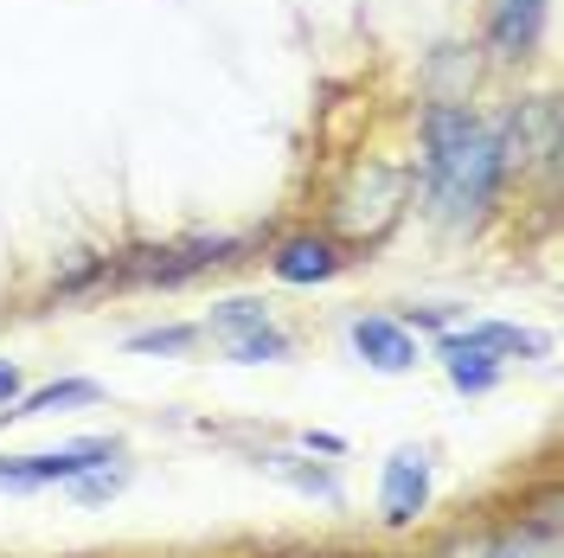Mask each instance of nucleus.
<instances>
[{"label":"nucleus","instance_id":"9","mask_svg":"<svg viewBox=\"0 0 564 558\" xmlns=\"http://www.w3.org/2000/svg\"><path fill=\"white\" fill-rule=\"evenodd\" d=\"M539 33H545V0H494V13H488L494 58H507V65L532 58Z\"/></svg>","mask_w":564,"mask_h":558},{"label":"nucleus","instance_id":"7","mask_svg":"<svg viewBox=\"0 0 564 558\" xmlns=\"http://www.w3.org/2000/svg\"><path fill=\"white\" fill-rule=\"evenodd\" d=\"M270 270H276V282L308 289V282L340 277V270H347V257H340L334 238H321V232H295V238H282V245L270 250Z\"/></svg>","mask_w":564,"mask_h":558},{"label":"nucleus","instance_id":"5","mask_svg":"<svg viewBox=\"0 0 564 558\" xmlns=\"http://www.w3.org/2000/svg\"><path fill=\"white\" fill-rule=\"evenodd\" d=\"M494 136H500L507 174L513 168H552V154H558V97H527L520 109H507V122Z\"/></svg>","mask_w":564,"mask_h":558},{"label":"nucleus","instance_id":"3","mask_svg":"<svg viewBox=\"0 0 564 558\" xmlns=\"http://www.w3.org/2000/svg\"><path fill=\"white\" fill-rule=\"evenodd\" d=\"M97 462H122V443L116 437H84V443H65V450H39V455H0V489L7 494H33L52 489V482H70Z\"/></svg>","mask_w":564,"mask_h":558},{"label":"nucleus","instance_id":"1","mask_svg":"<svg viewBox=\"0 0 564 558\" xmlns=\"http://www.w3.org/2000/svg\"><path fill=\"white\" fill-rule=\"evenodd\" d=\"M423 180H430V206L443 225H481L500 200V136L475 116L468 104H430L423 109Z\"/></svg>","mask_w":564,"mask_h":558},{"label":"nucleus","instance_id":"13","mask_svg":"<svg viewBox=\"0 0 564 558\" xmlns=\"http://www.w3.org/2000/svg\"><path fill=\"white\" fill-rule=\"evenodd\" d=\"M104 391L97 379H58V385H39L20 398V411H7V418H45V411H77V405H97Z\"/></svg>","mask_w":564,"mask_h":558},{"label":"nucleus","instance_id":"6","mask_svg":"<svg viewBox=\"0 0 564 558\" xmlns=\"http://www.w3.org/2000/svg\"><path fill=\"white\" fill-rule=\"evenodd\" d=\"M379 507H386V526H411L430 507V450L404 443V450L386 462V482H379Z\"/></svg>","mask_w":564,"mask_h":558},{"label":"nucleus","instance_id":"21","mask_svg":"<svg viewBox=\"0 0 564 558\" xmlns=\"http://www.w3.org/2000/svg\"><path fill=\"white\" fill-rule=\"evenodd\" d=\"M20 398V366L13 360H0V418H7V405Z\"/></svg>","mask_w":564,"mask_h":558},{"label":"nucleus","instance_id":"17","mask_svg":"<svg viewBox=\"0 0 564 558\" xmlns=\"http://www.w3.org/2000/svg\"><path fill=\"white\" fill-rule=\"evenodd\" d=\"M263 469H270V475H282V482H295L302 494H321V501H340V482H334L327 469H308L302 455H282V450H270V455H263Z\"/></svg>","mask_w":564,"mask_h":558},{"label":"nucleus","instance_id":"19","mask_svg":"<svg viewBox=\"0 0 564 558\" xmlns=\"http://www.w3.org/2000/svg\"><path fill=\"white\" fill-rule=\"evenodd\" d=\"M122 489H129V469H109V462L84 469V475H70V494H77L84 507H97V501H116Z\"/></svg>","mask_w":564,"mask_h":558},{"label":"nucleus","instance_id":"12","mask_svg":"<svg viewBox=\"0 0 564 558\" xmlns=\"http://www.w3.org/2000/svg\"><path fill=\"white\" fill-rule=\"evenodd\" d=\"M423 84H430L436 104H462L468 84H475V45H436V58H430V71H423Z\"/></svg>","mask_w":564,"mask_h":558},{"label":"nucleus","instance_id":"18","mask_svg":"<svg viewBox=\"0 0 564 558\" xmlns=\"http://www.w3.org/2000/svg\"><path fill=\"white\" fill-rule=\"evenodd\" d=\"M263 321H270V309H263V302H250V296H231V302H218V309H212V334H218V341H231V334H250V328H263Z\"/></svg>","mask_w":564,"mask_h":558},{"label":"nucleus","instance_id":"2","mask_svg":"<svg viewBox=\"0 0 564 558\" xmlns=\"http://www.w3.org/2000/svg\"><path fill=\"white\" fill-rule=\"evenodd\" d=\"M404 193H411V180L398 174V168H386V161H366V168H352V180L334 193V225L347 232V238H379V232H391V218L404 212Z\"/></svg>","mask_w":564,"mask_h":558},{"label":"nucleus","instance_id":"22","mask_svg":"<svg viewBox=\"0 0 564 558\" xmlns=\"http://www.w3.org/2000/svg\"><path fill=\"white\" fill-rule=\"evenodd\" d=\"M404 321H417V328H456V309H404Z\"/></svg>","mask_w":564,"mask_h":558},{"label":"nucleus","instance_id":"4","mask_svg":"<svg viewBox=\"0 0 564 558\" xmlns=\"http://www.w3.org/2000/svg\"><path fill=\"white\" fill-rule=\"evenodd\" d=\"M238 257V238H193L180 250H129L116 257V282H154V289H174V282L199 277L212 264H231Z\"/></svg>","mask_w":564,"mask_h":558},{"label":"nucleus","instance_id":"20","mask_svg":"<svg viewBox=\"0 0 564 558\" xmlns=\"http://www.w3.org/2000/svg\"><path fill=\"white\" fill-rule=\"evenodd\" d=\"M199 328H141L129 334V353H193Z\"/></svg>","mask_w":564,"mask_h":558},{"label":"nucleus","instance_id":"15","mask_svg":"<svg viewBox=\"0 0 564 558\" xmlns=\"http://www.w3.org/2000/svg\"><path fill=\"white\" fill-rule=\"evenodd\" d=\"M225 353L238 360V366H276V360H289V334H282L276 321H263V328H250V334H231L225 341Z\"/></svg>","mask_w":564,"mask_h":558},{"label":"nucleus","instance_id":"10","mask_svg":"<svg viewBox=\"0 0 564 558\" xmlns=\"http://www.w3.org/2000/svg\"><path fill=\"white\" fill-rule=\"evenodd\" d=\"M443 366H449V379L456 391H494L500 385V360H494L481 341H468V334H443Z\"/></svg>","mask_w":564,"mask_h":558},{"label":"nucleus","instance_id":"14","mask_svg":"<svg viewBox=\"0 0 564 558\" xmlns=\"http://www.w3.org/2000/svg\"><path fill=\"white\" fill-rule=\"evenodd\" d=\"M468 341H481L494 360H539V353L552 347L545 334H527V328H507V321H475L468 328Z\"/></svg>","mask_w":564,"mask_h":558},{"label":"nucleus","instance_id":"8","mask_svg":"<svg viewBox=\"0 0 564 558\" xmlns=\"http://www.w3.org/2000/svg\"><path fill=\"white\" fill-rule=\"evenodd\" d=\"M352 353L366 360V366H379V373H411L417 366V341H411V328L404 321H391V314H359L347 328Z\"/></svg>","mask_w":564,"mask_h":558},{"label":"nucleus","instance_id":"11","mask_svg":"<svg viewBox=\"0 0 564 558\" xmlns=\"http://www.w3.org/2000/svg\"><path fill=\"white\" fill-rule=\"evenodd\" d=\"M97 289H116V257H97V250H70L52 277V296L58 302H77V296H97Z\"/></svg>","mask_w":564,"mask_h":558},{"label":"nucleus","instance_id":"16","mask_svg":"<svg viewBox=\"0 0 564 558\" xmlns=\"http://www.w3.org/2000/svg\"><path fill=\"white\" fill-rule=\"evenodd\" d=\"M539 546H545V533L539 526H507V533H494V539H475V546H462L456 558H539Z\"/></svg>","mask_w":564,"mask_h":558}]
</instances>
